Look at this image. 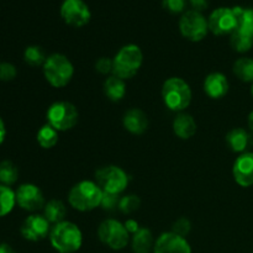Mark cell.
Here are the masks:
<instances>
[{"mask_svg":"<svg viewBox=\"0 0 253 253\" xmlns=\"http://www.w3.org/2000/svg\"><path fill=\"white\" fill-rule=\"evenodd\" d=\"M52 247L58 253H74L78 251L83 242V236L76 224L62 221L52 227L49 232Z\"/></svg>","mask_w":253,"mask_h":253,"instance_id":"1","label":"cell"},{"mask_svg":"<svg viewBox=\"0 0 253 253\" xmlns=\"http://www.w3.org/2000/svg\"><path fill=\"white\" fill-rule=\"evenodd\" d=\"M103 190L95 182L83 180L74 185L68 194V203L78 211H90L100 207Z\"/></svg>","mask_w":253,"mask_h":253,"instance_id":"2","label":"cell"},{"mask_svg":"<svg viewBox=\"0 0 253 253\" xmlns=\"http://www.w3.org/2000/svg\"><path fill=\"white\" fill-rule=\"evenodd\" d=\"M162 98L166 106L172 111H183L190 105L192 90L182 78H169L162 86Z\"/></svg>","mask_w":253,"mask_h":253,"instance_id":"3","label":"cell"},{"mask_svg":"<svg viewBox=\"0 0 253 253\" xmlns=\"http://www.w3.org/2000/svg\"><path fill=\"white\" fill-rule=\"evenodd\" d=\"M43 74L54 88H63L72 81L74 68L72 62L61 53H53L47 57L43 64Z\"/></svg>","mask_w":253,"mask_h":253,"instance_id":"4","label":"cell"},{"mask_svg":"<svg viewBox=\"0 0 253 253\" xmlns=\"http://www.w3.org/2000/svg\"><path fill=\"white\" fill-rule=\"evenodd\" d=\"M114 76L121 79H130L141 68L143 62L142 51L136 44H126L114 57Z\"/></svg>","mask_w":253,"mask_h":253,"instance_id":"5","label":"cell"},{"mask_svg":"<svg viewBox=\"0 0 253 253\" xmlns=\"http://www.w3.org/2000/svg\"><path fill=\"white\" fill-rule=\"evenodd\" d=\"M79 113L76 106L68 101H57L47 110V120L57 131H68L77 125Z\"/></svg>","mask_w":253,"mask_h":253,"instance_id":"6","label":"cell"},{"mask_svg":"<svg viewBox=\"0 0 253 253\" xmlns=\"http://www.w3.org/2000/svg\"><path fill=\"white\" fill-rule=\"evenodd\" d=\"M98 237L111 250H123L127 246L130 234L125 225L114 219L104 220L98 227Z\"/></svg>","mask_w":253,"mask_h":253,"instance_id":"7","label":"cell"},{"mask_svg":"<svg viewBox=\"0 0 253 253\" xmlns=\"http://www.w3.org/2000/svg\"><path fill=\"white\" fill-rule=\"evenodd\" d=\"M95 183L104 193L120 194L128 184V177L121 168L116 166H106L95 173Z\"/></svg>","mask_w":253,"mask_h":253,"instance_id":"8","label":"cell"},{"mask_svg":"<svg viewBox=\"0 0 253 253\" xmlns=\"http://www.w3.org/2000/svg\"><path fill=\"white\" fill-rule=\"evenodd\" d=\"M179 30L180 34L187 40L199 42L207 36L208 31H209V25L202 12L189 10L180 17Z\"/></svg>","mask_w":253,"mask_h":253,"instance_id":"9","label":"cell"},{"mask_svg":"<svg viewBox=\"0 0 253 253\" xmlns=\"http://www.w3.org/2000/svg\"><path fill=\"white\" fill-rule=\"evenodd\" d=\"M209 30L217 36L232 35L237 29L236 15L234 9L230 7H219L214 10L208 20Z\"/></svg>","mask_w":253,"mask_h":253,"instance_id":"10","label":"cell"},{"mask_svg":"<svg viewBox=\"0 0 253 253\" xmlns=\"http://www.w3.org/2000/svg\"><path fill=\"white\" fill-rule=\"evenodd\" d=\"M61 16L69 26L82 27L90 20V10L83 0H64L61 6Z\"/></svg>","mask_w":253,"mask_h":253,"instance_id":"11","label":"cell"},{"mask_svg":"<svg viewBox=\"0 0 253 253\" xmlns=\"http://www.w3.org/2000/svg\"><path fill=\"white\" fill-rule=\"evenodd\" d=\"M15 197L19 207L27 211H36L46 205L41 189L37 185L30 183L20 185L15 193Z\"/></svg>","mask_w":253,"mask_h":253,"instance_id":"12","label":"cell"},{"mask_svg":"<svg viewBox=\"0 0 253 253\" xmlns=\"http://www.w3.org/2000/svg\"><path fill=\"white\" fill-rule=\"evenodd\" d=\"M155 253H192L189 244L185 237L174 232H165L155 242Z\"/></svg>","mask_w":253,"mask_h":253,"instance_id":"13","label":"cell"},{"mask_svg":"<svg viewBox=\"0 0 253 253\" xmlns=\"http://www.w3.org/2000/svg\"><path fill=\"white\" fill-rule=\"evenodd\" d=\"M49 222L43 215H31L21 226V235L29 241H41L48 235Z\"/></svg>","mask_w":253,"mask_h":253,"instance_id":"14","label":"cell"},{"mask_svg":"<svg viewBox=\"0 0 253 253\" xmlns=\"http://www.w3.org/2000/svg\"><path fill=\"white\" fill-rule=\"evenodd\" d=\"M234 178L241 187L247 188L253 185V153L246 152L240 156L232 168Z\"/></svg>","mask_w":253,"mask_h":253,"instance_id":"15","label":"cell"},{"mask_svg":"<svg viewBox=\"0 0 253 253\" xmlns=\"http://www.w3.org/2000/svg\"><path fill=\"white\" fill-rule=\"evenodd\" d=\"M124 127L133 135H142L148 128L147 115L140 109H130L123 119Z\"/></svg>","mask_w":253,"mask_h":253,"instance_id":"16","label":"cell"},{"mask_svg":"<svg viewBox=\"0 0 253 253\" xmlns=\"http://www.w3.org/2000/svg\"><path fill=\"white\" fill-rule=\"evenodd\" d=\"M204 90L211 99H220L229 91V82L221 73H211L205 78Z\"/></svg>","mask_w":253,"mask_h":253,"instance_id":"17","label":"cell"},{"mask_svg":"<svg viewBox=\"0 0 253 253\" xmlns=\"http://www.w3.org/2000/svg\"><path fill=\"white\" fill-rule=\"evenodd\" d=\"M173 131L179 138L188 140L197 132V123L189 114H179L173 121Z\"/></svg>","mask_w":253,"mask_h":253,"instance_id":"18","label":"cell"},{"mask_svg":"<svg viewBox=\"0 0 253 253\" xmlns=\"http://www.w3.org/2000/svg\"><path fill=\"white\" fill-rule=\"evenodd\" d=\"M226 143L234 152H245L251 146L252 138L244 128H234L226 135Z\"/></svg>","mask_w":253,"mask_h":253,"instance_id":"19","label":"cell"},{"mask_svg":"<svg viewBox=\"0 0 253 253\" xmlns=\"http://www.w3.org/2000/svg\"><path fill=\"white\" fill-rule=\"evenodd\" d=\"M104 93L111 101H120L126 94L125 81L116 76H110L104 82Z\"/></svg>","mask_w":253,"mask_h":253,"instance_id":"20","label":"cell"},{"mask_svg":"<svg viewBox=\"0 0 253 253\" xmlns=\"http://www.w3.org/2000/svg\"><path fill=\"white\" fill-rule=\"evenodd\" d=\"M155 247L152 232L146 227H140L132 236V251L135 253H150Z\"/></svg>","mask_w":253,"mask_h":253,"instance_id":"21","label":"cell"},{"mask_svg":"<svg viewBox=\"0 0 253 253\" xmlns=\"http://www.w3.org/2000/svg\"><path fill=\"white\" fill-rule=\"evenodd\" d=\"M67 214V208L61 200H51L43 208V216L48 220L49 224H59L64 221Z\"/></svg>","mask_w":253,"mask_h":253,"instance_id":"22","label":"cell"},{"mask_svg":"<svg viewBox=\"0 0 253 253\" xmlns=\"http://www.w3.org/2000/svg\"><path fill=\"white\" fill-rule=\"evenodd\" d=\"M236 15L237 29L239 31L246 32L253 36V9H245V7H232Z\"/></svg>","mask_w":253,"mask_h":253,"instance_id":"23","label":"cell"},{"mask_svg":"<svg viewBox=\"0 0 253 253\" xmlns=\"http://www.w3.org/2000/svg\"><path fill=\"white\" fill-rule=\"evenodd\" d=\"M37 142L42 148H52L58 142V131L49 124L43 125L37 132Z\"/></svg>","mask_w":253,"mask_h":253,"instance_id":"24","label":"cell"},{"mask_svg":"<svg viewBox=\"0 0 253 253\" xmlns=\"http://www.w3.org/2000/svg\"><path fill=\"white\" fill-rule=\"evenodd\" d=\"M234 73L240 81L246 83L253 82V59L247 57L237 59L234 64Z\"/></svg>","mask_w":253,"mask_h":253,"instance_id":"25","label":"cell"},{"mask_svg":"<svg viewBox=\"0 0 253 253\" xmlns=\"http://www.w3.org/2000/svg\"><path fill=\"white\" fill-rule=\"evenodd\" d=\"M230 43H231V47L235 51L240 52V53H244V52L250 51L251 47L253 46V36L252 35L246 34V32L236 30V31L231 35Z\"/></svg>","mask_w":253,"mask_h":253,"instance_id":"26","label":"cell"},{"mask_svg":"<svg viewBox=\"0 0 253 253\" xmlns=\"http://www.w3.org/2000/svg\"><path fill=\"white\" fill-rule=\"evenodd\" d=\"M16 203L15 193L7 185L0 184V217L9 214Z\"/></svg>","mask_w":253,"mask_h":253,"instance_id":"27","label":"cell"},{"mask_svg":"<svg viewBox=\"0 0 253 253\" xmlns=\"http://www.w3.org/2000/svg\"><path fill=\"white\" fill-rule=\"evenodd\" d=\"M19 177L16 166L10 161H2L0 163V183L4 185L14 184Z\"/></svg>","mask_w":253,"mask_h":253,"instance_id":"28","label":"cell"},{"mask_svg":"<svg viewBox=\"0 0 253 253\" xmlns=\"http://www.w3.org/2000/svg\"><path fill=\"white\" fill-rule=\"evenodd\" d=\"M24 59L27 64L32 67L43 66L47 57L44 56V52L39 46H30L25 49Z\"/></svg>","mask_w":253,"mask_h":253,"instance_id":"29","label":"cell"},{"mask_svg":"<svg viewBox=\"0 0 253 253\" xmlns=\"http://www.w3.org/2000/svg\"><path fill=\"white\" fill-rule=\"evenodd\" d=\"M141 200L140 198L136 195H126V197L121 198L120 203H119V209L125 214H132L133 211L140 208Z\"/></svg>","mask_w":253,"mask_h":253,"instance_id":"30","label":"cell"},{"mask_svg":"<svg viewBox=\"0 0 253 253\" xmlns=\"http://www.w3.org/2000/svg\"><path fill=\"white\" fill-rule=\"evenodd\" d=\"M190 229H192V224H190L189 220L185 219V217H180V219H178L173 224L172 232H174V234L179 235L182 237H185L190 232Z\"/></svg>","mask_w":253,"mask_h":253,"instance_id":"31","label":"cell"},{"mask_svg":"<svg viewBox=\"0 0 253 253\" xmlns=\"http://www.w3.org/2000/svg\"><path fill=\"white\" fill-rule=\"evenodd\" d=\"M119 203H120V198L118 194H110V193H104L103 192V199H101L100 207L104 210H110L116 209L119 208Z\"/></svg>","mask_w":253,"mask_h":253,"instance_id":"32","label":"cell"},{"mask_svg":"<svg viewBox=\"0 0 253 253\" xmlns=\"http://www.w3.org/2000/svg\"><path fill=\"white\" fill-rule=\"evenodd\" d=\"M163 7L172 14H179L185 9V0H163Z\"/></svg>","mask_w":253,"mask_h":253,"instance_id":"33","label":"cell"},{"mask_svg":"<svg viewBox=\"0 0 253 253\" xmlns=\"http://www.w3.org/2000/svg\"><path fill=\"white\" fill-rule=\"evenodd\" d=\"M16 77V68L11 63L0 64V79L4 82L12 81Z\"/></svg>","mask_w":253,"mask_h":253,"instance_id":"34","label":"cell"},{"mask_svg":"<svg viewBox=\"0 0 253 253\" xmlns=\"http://www.w3.org/2000/svg\"><path fill=\"white\" fill-rule=\"evenodd\" d=\"M95 68L99 73L109 74L114 71V61L108 57H101L96 61Z\"/></svg>","mask_w":253,"mask_h":253,"instance_id":"35","label":"cell"},{"mask_svg":"<svg viewBox=\"0 0 253 253\" xmlns=\"http://www.w3.org/2000/svg\"><path fill=\"white\" fill-rule=\"evenodd\" d=\"M190 4H192L193 9L195 10V11H203V10H205L208 7V2H209V0H189Z\"/></svg>","mask_w":253,"mask_h":253,"instance_id":"36","label":"cell"},{"mask_svg":"<svg viewBox=\"0 0 253 253\" xmlns=\"http://www.w3.org/2000/svg\"><path fill=\"white\" fill-rule=\"evenodd\" d=\"M125 227H126V230H127L128 231V234H135V232H137L138 230H140V226H138V224H137V221H135V220H132V219H130V220H127V221L125 222Z\"/></svg>","mask_w":253,"mask_h":253,"instance_id":"37","label":"cell"},{"mask_svg":"<svg viewBox=\"0 0 253 253\" xmlns=\"http://www.w3.org/2000/svg\"><path fill=\"white\" fill-rule=\"evenodd\" d=\"M5 135H6V131H5L4 121H2L1 118H0V145H1L2 141H4Z\"/></svg>","mask_w":253,"mask_h":253,"instance_id":"38","label":"cell"},{"mask_svg":"<svg viewBox=\"0 0 253 253\" xmlns=\"http://www.w3.org/2000/svg\"><path fill=\"white\" fill-rule=\"evenodd\" d=\"M0 253H14L7 245H0Z\"/></svg>","mask_w":253,"mask_h":253,"instance_id":"39","label":"cell"},{"mask_svg":"<svg viewBox=\"0 0 253 253\" xmlns=\"http://www.w3.org/2000/svg\"><path fill=\"white\" fill-rule=\"evenodd\" d=\"M249 127H250V130H251V132L253 133V111L250 114V116H249Z\"/></svg>","mask_w":253,"mask_h":253,"instance_id":"40","label":"cell"},{"mask_svg":"<svg viewBox=\"0 0 253 253\" xmlns=\"http://www.w3.org/2000/svg\"><path fill=\"white\" fill-rule=\"evenodd\" d=\"M252 95H253V85H252Z\"/></svg>","mask_w":253,"mask_h":253,"instance_id":"41","label":"cell"}]
</instances>
